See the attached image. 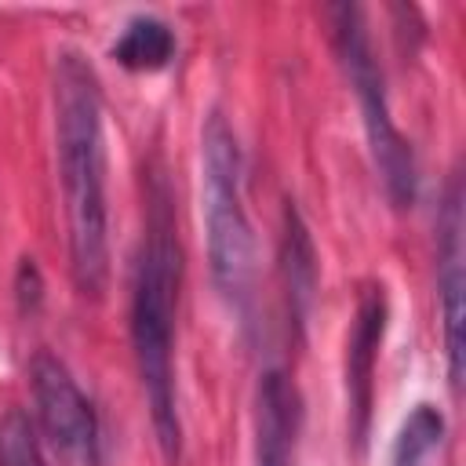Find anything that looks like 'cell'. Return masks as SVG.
<instances>
[{"label": "cell", "instance_id": "obj_1", "mask_svg": "<svg viewBox=\"0 0 466 466\" xmlns=\"http://www.w3.org/2000/svg\"><path fill=\"white\" fill-rule=\"evenodd\" d=\"M55 146L66 197L69 273L84 299H102L109 284L102 91L91 62L76 51L55 58Z\"/></svg>", "mask_w": 466, "mask_h": 466}, {"label": "cell", "instance_id": "obj_2", "mask_svg": "<svg viewBox=\"0 0 466 466\" xmlns=\"http://www.w3.org/2000/svg\"><path fill=\"white\" fill-rule=\"evenodd\" d=\"M178 284H182V248L171 226L167 197L157 186L131 284V342H135V364L149 404L153 433L167 462H175L182 451V422H178V393H175Z\"/></svg>", "mask_w": 466, "mask_h": 466}, {"label": "cell", "instance_id": "obj_3", "mask_svg": "<svg viewBox=\"0 0 466 466\" xmlns=\"http://www.w3.org/2000/svg\"><path fill=\"white\" fill-rule=\"evenodd\" d=\"M200 164H204V233H208V262L218 291L233 306H248L251 277H255V240L240 193V142L229 120L211 109L200 135Z\"/></svg>", "mask_w": 466, "mask_h": 466}, {"label": "cell", "instance_id": "obj_4", "mask_svg": "<svg viewBox=\"0 0 466 466\" xmlns=\"http://www.w3.org/2000/svg\"><path fill=\"white\" fill-rule=\"evenodd\" d=\"M331 29H335L339 62H342V69L353 84L357 102H360V116H364L375 171H379L390 200L397 208H404V204L415 200V157H411L408 138L397 131V124L390 116L382 69L371 55V40H368V29H364V11L353 7V4L331 7Z\"/></svg>", "mask_w": 466, "mask_h": 466}, {"label": "cell", "instance_id": "obj_5", "mask_svg": "<svg viewBox=\"0 0 466 466\" xmlns=\"http://www.w3.org/2000/svg\"><path fill=\"white\" fill-rule=\"evenodd\" d=\"M36 422L51 448L73 466H98V419L76 379L55 353H36L29 364Z\"/></svg>", "mask_w": 466, "mask_h": 466}, {"label": "cell", "instance_id": "obj_6", "mask_svg": "<svg viewBox=\"0 0 466 466\" xmlns=\"http://www.w3.org/2000/svg\"><path fill=\"white\" fill-rule=\"evenodd\" d=\"M386 331V295L382 288H368L350 331L346 346V397H350V433L364 451L368 422H371V390H375V360Z\"/></svg>", "mask_w": 466, "mask_h": 466}, {"label": "cell", "instance_id": "obj_7", "mask_svg": "<svg viewBox=\"0 0 466 466\" xmlns=\"http://www.w3.org/2000/svg\"><path fill=\"white\" fill-rule=\"evenodd\" d=\"M299 397L280 371H266L255 400V466H291Z\"/></svg>", "mask_w": 466, "mask_h": 466}, {"label": "cell", "instance_id": "obj_8", "mask_svg": "<svg viewBox=\"0 0 466 466\" xmlns=\"http://www.w3.org/2000/svg\"><path fill=\"white\" fill-rule=\"evenodd\" d=\"M441 320H444V353L451 386L462 382V262H459V197L448 200V229L441 248Z\"/></svg>", "mask_w": 466, "mask_h": 466}, {"label": "cell", "instance_id": "obj_9", "mask_svg": "<svg viewBox=\"0 0 466 466\" xmlns=\"http://www.w3.org/2000/svg\"><path fill=\"white\" fill-rule=\"evenodd\" d=\"M280 273H284V288H288L291 320L306 324V313H309V302H313V291H317V255H313L309 229H306V222H302V215L291 200L284 204Z\"/></svg>", "mask_w": 466, "mask_h": 466}, {"label": "cell", "instance_id": "obj_10", "mask_svg": "<svg viewBox=\"0 0 466 466\" xmlns=\"http://www.w3.org/2000/svg\"><path fill=\"white\" fill-rule=\"evenodd\" d=\"M113 58L131 73H157L175 58V33L153 15H135L116 36Z\"/></svg>", "mask_w": 466, "mask_h": 466}, {"label": "cell", "instance_id": "obj_11", "mask_svg": "<svg viewBox=\"0 0 466 466\" xmlns=\"http://www.w3.org/2000/svg\"><path fill=\"white\" fill-rule=\"evenodd\" d=\"M444 441V415L433 404H415L408 422L393 441V466H422Z\"/></svg>", "mask_w": 466, "mask_h": 466}, {"label": "cell", "instance_id": "obj_12", "mask_svg": "<svg viewBox=\"0 0 466 466\" xmlns=\"http://www.w3.org/2000/svg\"><path fill=\"white\" fill-rule=\"evenodd\" d=\"M0 466H44L36 422L18 408L0 419Z\"/></svg>", "mask_w": 466, "mask_h": 466}, {"label": "cell", "instance_id": "obj_13", "mask_svg": "<svg viewBox=\"0 0 466 466\" xmlns=\"http://www.w3.org/2000/svg\"><path fill=\"white\" fill-rule=\"evenodd\" d=\"M40 295H44L40 269H36L33 258H22V266H18V302H22V313L36 309L40 306Z\"/></svg>", "mask_w": 466, "mask_h": 466}]
</instances>
